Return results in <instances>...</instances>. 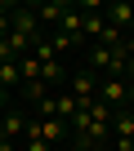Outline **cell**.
I'll use <instances>...</instances> for the list:
<instances>
[{
	"label": "cell",
	"mask_w": 134,
	"mask_h": 151,
	"mask_svg": "<svg viewBox=\"0 0 134 151\" xmlns=\"http://www.w3.org/2000/svg\"><path fill=\"white\" fill-rule=\"evenodd\" d=\"M67 151H76V147H67Z\"/></svg>",
	"instance_id": "8"
},
{
	"label": "cell",
	"mask_w": 134,
	"mask_h": 151,
	"mask_svg": "<svg viewBox=\"0 0 134 151\" xmlns=\"http://www.w3.org/2000/svg\"><path fill=\"white\" fill-rule=\"evenodd\" d=\"M27 120H31L27 111H14V107H9L5 116H0V138H9V142L23 147V138H27Z\"/></svg>",
	"instance_id": "2"
},
{
	"label": "cell",
	"mask_w": 134,
	"mask_h": 151,
	"mask_svg": "<svg viewBox=\"0 0 134 151\" xmlns=\"http://www.w3.org/2000/svg\"><path fill=\"white\" fill-rule=\"evenodd\" d=\"M67 85H72L67 93H72V98H76L81 107H85L90 98H98V76H94V71H76V76H72Z\"/></svg>",
	"instance_id": "3"
},
{
	"label": "cell",
	"mask_w": 134,
	"mask_h": 151,
	"mask_svg": "<svg viewBox=\"0 0 134 151\" xmlns=\"http://www.w3.org/2000/svg\"><path fill=\"white\" fill-rule=\"evenodd\" d=\"M36 9V18H45V22H63V14L72 9V5H31Z\"/></svg>",
	"instance_id": "6"
},
{
	"label": "cell",
	"mask_w": 134,
	"mask_h": 151,
	"mask_svg": "<svg viewBox=\"0 0 134 151\" xmlns=\"http://www.w3.org/2000/svg\"><path fill=\"white\" fill-rule=\"evenodd\" d=\"M14 85H23V67H18V58L14 62H0V89H14Z\"/></svg>",
	"instance_id": "5"
},
{
	"label": "cell",
	"mask_w": 134,
	"mask_h": 151,
	"mask_svg": "<svg viewBox=\"0 0 134 151\" xmlns=\"http://www.w3.org/2000/svg\"><path fill=\"white\" fill-rule=\"evenodd\" d=\"M5 111H9V93L0 89V116H5Z\"/></svg>",
	"instance_id": "7"
},
{
	"label": "cell",
	"mask_w": 134,
	"mask_h": 151,
	"mask_svg": "<svg viewBox=\"0 0 134 151\" xmlns=\"http://www.w3.org/2000/svg\"><path fill=\"white\" fill-rule=\"evenodd\" d=\"M98 9H103L107 27H116V31H125V27L134 22V5H125V0H116V5H98Z\"/></svg>",
	"instance_id": "4"
},
{
	"label": "cell",
	"mask_w": 134,
	"mask_h": 151,
	"mask_svg": "<svg viewBox=\"0 0 134 151\" xmlns=\"http://www.w3.org/2000/svg\"><path fill=\"white\" fill-rule=\"evenodd\" d=\"M98 102L112 111H134V85L130 80H98Z\"/></svg>",
	"instance_id": "1"
}]
</instances>
